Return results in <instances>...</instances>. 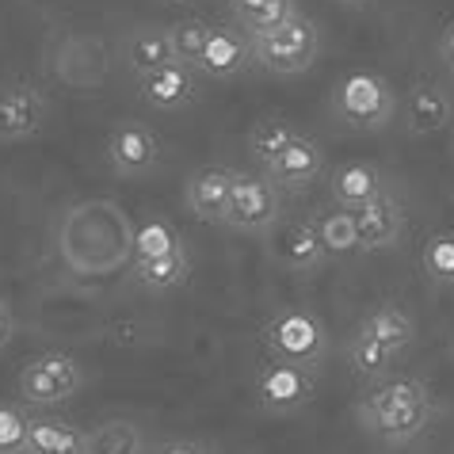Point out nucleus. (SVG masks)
Listing matches in <instances>:
<instances>
[{
    "instance_id": "obj_28",
    "label": "nucleus",
    "mask_w": 454,
    "mask_h": 454,
    "mask_svg": "<svg viewBox=\"0 0 454 454\" xmlns=\"http://www.w3.org/2000/svg\"><path fill=\"white\" fill-rule=\"evenodd\" d=\"M294 134H298V130H294V126H290L283 115H268V119H260V122L248 130V153L256 157L260 165H268V160L279 153V149H283Z\"/></svg>"
},
{
    "instance_id": "obj_20",
    "label": "nucleus",
    "mask_w": 454,
    "mask_h": 454,
    "mask_svg": "<svg viewBox=\"0 0 454 454\" xmlns=\"http://www.w3.org/2000/svg\"><path fill=\"white\" fill-rule=\"evenodd\" d=\"M176 50L168 39V27H137L126 39V66H130L134 77H145L160 66H172Z\"/></svg>"
},
{
    "instance_id": "obj_24",
    "label": "nucleus",
    "mask_w": 454,
    "mask_h": 454,
    "mask_svg": "<svg viewBox=\"0 0 454 454\" xmlns=\"http://www.w3.org/2000/svg\"><path fill=\"white\" fill-rule=\"evenodd\" d=\"M180 248H187V245H184V237H180V230H176L172 222H165V218H145L134 230V237H130V263L172 256V252H180Z\"/></svg>"
},
{
    "instance_id": "obj_14",
    "label": "nucleus",
    "mask_w": 454,
    "mask_h": 454,
    "mask_svg": "<svg viewBox=\"0 0 454 454\" xmlns=\"http://www.w3.org/2000/svg\"><path fill=\"white\" fill-rule=\"evenodd\" d=\"M356 218V237H359V252H382L394 248L405 237V207L397 203L389 192H382L371 203H363L351 210Z\"/></svg>"
},
{
    "instance_id": "obj_9",
    "label": "nucleus",
    "mask_w": 454,
    "mask_h": 454,
    "mask_svg": "<svg viewBox=\"0 0 454 454\" xmlns=\"http://www.w3.org/2000/svg\"><path fill=\"white\" fill-rule=\"evenodd\" d=\"M157 160H160V142L145 122L122 119V122L111 126L107 165L115 176H122V180H142V176H149L157 168Z\"/></svg>"
},
{
    "instance_id": "obj_22",
    "label": "nucleus",
    "mask_w": 454,
    "mask_h": 454,
    "mask_svg": "<svg viewBox=\"0 0 454 454\" xmlns=\"http://www.w3.org/2000/svg\"><path fill=\"white\" fill-rule=\"evenodd\" d=\"M88 454H145V435L126 416H107L88 427Z\"/></svg>"
},
{
    "instance_id": "obj_10",
    "label": "nucleus",
    "mask_w": 454,
    "mask_h": 454,
    "mask_svg": "<svg viewBox=\"0 0 454 454\" xmlns=\"http://www.w3.org/2000/svg\"><path fill=\"white\" fill-rule=\"evenodd\" d=\"M50 104L39 84L31 81H8L0 84V145L27 142L46 126Z\"/></svg>"
},
{
    "instance_id": "obj_26",
    "label": "nucleus",
    "mask_w": 454,
    "mask_h": 454,
    "mask_svg": "<svg viewBox=\"0 0 454 454\" xmlns=\"http://www.w3.org/2000/svg\"><path fill=\"white\" fill-rule=\"evenodd\" d=\"M420 268L435 286H454V230H439L420 248Z\"/></svg>"
},
{
    "instance_id": "obj_16",
    "label": "nucleus",
    "mask_w": 454,
    "mask_h": 454,
    "mask_svg": "<svg viewBox=\"0 0 454 454\" xmlns=\"http://www.w3.org/2000/svg\"><path fill=\"white\" fill-rule=\"evenodd\" d=\"M233 180H237V172L225 168V165L195 168L192 176H187V184H184L187 210H192L199 222H222L225 203H230V192H233Z\"/></svg>"
},
{
    "instance_id": "obj_4",
    "label": "nucleus",
    "mask_w": 454,
    "mask_h": 454,
    "mask_svg": "<svg viewBox=\"0 0 454 454\" xmlns=\"http://www.w3.org/2000/svg\"><path fill=\"white\" fill-rule=\"evenodd\" d=\"M333 115L340 126L359 134L386 130L397 119V92L382 73L374 69H351L333 88Z\"/></svg>"
},
{
    "instance_id": "obj_8",
    "label": "nucleus",
    "mask_w": 454,
    "mask_h": 454,
    "mask_svg": "<svg viewBox=\"0 0 454 454\" xmlns=\"http://www.w3.org/2000/svg\"><path fill=\"white\" fill-rule=\"evenodd\" d=\"M252 389H256V405L268 416H290L306 409L313 394H317V371L294 367V363H283V359H263Z\"/></svg>"
},
{
    "instance_id": "obj_11",
    "label": "nucleus",
    "mask_w": 454,
    "mask_h": 454,
    "mask_svg": "<svg viewBox=\"0 0 454 454\" xmlns=\"http://www.w3.org/2000/svg\"><path fill=\"white\" fill-rule=\"evenodd\" d=\"M397 107H401L405 134H412V137L439 134V130H447V126L454 122V92L435 77L412 81Z\"/></svg>"
},
{
    "instance_id": "obj_29",
    "label": "nucleus",
    "mask_w": 454,
    "mask_h": 454,
    "mask_svg": "<svg viewBox=\"0 0 454 454\" xmlns=\"http://www.w3.org/2000/svg\"><path fill=\"white\" fill-rule=\"evenodd\" d=\"M31 432V416L20 401H0V454H23Z\"/></svg>"
},
{
    "instance_id": "obj_31",
    "label": "nucleus",
    "mask_w": 454,
    "mask_h": 454,
    "mask_svg": "<svg viewBox=\"0 0 454 454\" xmlns=\"http://www.w3.org/2000/svg\"><path fill=\"white\" fill-rule=\"evenodd\" d=\"M439 61H443L447 77L454 81V20L447 23L443 31H439Z\"/></svg>"
},
{
    "instance_id": "obj_21",
    "label": "nucleus",
    "mask_w": 454,
    "mask_h": 454,
    "mask_svg": "<svg viewBox=\"0 0 454 454\" xmlns=\"http://www.w3.org/2000/svg\"><path fill=\"white\" fill-rule=\"evenodd\" d=\"M309 218H313V230H317V237H321L325 256L344 260V256H351V252H359L356 218H351V210H348V207H336V203H333V207L313 210Z\"/></svg>"
},
{
    "instance_id": "obj_27",
    "label": "nucleus",
    "mask_w": 454,
    "mask_h": 454,
    "mask_svg": "<svg viewBox=\"0 0 454 454\" xmlns=\"http://www.w3.org/2000/svg\"><path fill=\"white\" fill-rule=\"evenodd\" d=\"M207 35H210V20H199V16L168 23V39H172V50H176V61L187 66V69H195L199 54H203V46H207Z\"/></svg>"
},
{
    "instance_id": "obj_33",
    "label": "nucleus",
    "mask_w": 454,
    "mask_h": 454,
    "mask_svg": "<svg viewBox=\"0 0 454 454\" xmlns=\"http://www.w3.org/2000/svg\"><path fill=\"white\" fill-rule=\"evenodd\" d=\"M336 4H340V8H348V12H367L374 0H336Z\"/></svg>"
},
{
    "instance_id": "obj_30",
    "label": "nucleus",
    "mask_w": 454,
    "mask_h": 454,
    "mask_svg": "<svg viewBox=\"0 0 454 454\" xmlns=\"http://www.w3.org/2000/svg\"><path fill=\"white\" fill-rule=\"evenodd\" d=\"M153 454H210V447L203 439H165L160 447H153Z\"/></svg>"
},
{
    "instance_id": "obj_7",
    "label": "nucleus",
    "mask_w": 454,
    "mask_h": 454,
    "mask_svg": "<svg viewBox=\"0 0 454 454\" xmlns=\"http://www.w3.org/2000/svg\"><path fill=\"white\" fill-rule=\"evenodd\" d=\"M279 218H283L279 187H275L268 176L237 172L230 203H225V214H222V225H230V230H237V233L263 237V233H271L275 225H279Z\"/></svg>"
},
{
    "instance_id": "obj_23",
    "label": "nucleus",
    "mask_w": 454,
    "mask_h": 454,
    "mask_svg": "<svg viewBox=\"0 0 454 454\" xmlns=\"http://www.w3.org/2000/svg\"><path fill=\"white\" fill-rule=\"evenodd\" d=\"M134 271V283L145 286V290H172V286H184L187 275H192V256L187 248L172 252V256H157V260H137L130 263Z\"/></svg>"
},
{
    "instance_id": "obj_5",
    "label": "nucleus",
    "mask_w": 454,
    "mask_h": 454,
    "mask_svg": "<svg viewBox=\"0 0 454 454\" xmlns=\"http://www.w3.org/2000/svg\"><path fill=\"white\" fill-rule=\"evenodd\" d=\"M260 344L268 351V359H283V363H294V367L317 371V363L333 348V336L313 309L286 306L260 329Z\"/></svg>"
},
{
    "instance_id": "obj_17",
    "label": "nucleus",
    "mask_w": 454,
    "mask_h": 454,
    "mask_svg": "<svg viewBox=\"0 0 454 454\" xmlns=\"http://www.w3.org/2000/svg\"><path fill=\"white\" fill-rule=\"evenodd\" d=\"M137 88H142L145 104L157 107V111H184V107H192L195 96H199L195 69L180 66V61H172V66H160L153 73H145V77H137Z\"/></svg>"
},
{
    "instance_id": "obj_13",
    "label": "nucleus",
    "mask_w": 454,
    "mask_h": 454,
    "mask_svg": "<svg viewBox=\"0 0 454 454\" xmlns=\"http://www.w3.org/2000/svg\"><path fill=\"white\" fill-rule=\"evenodd\" d=\"M321 172H325V149L317 137H306V134H294L279 153L263 165V176H268L279 192H301V187H309Z\"/></svg>"
},
{
    "instance_id": "obj_18",
    "label": "nucleus",
    "mask_w": 454,
    "mask_h": 454,
    "mask_svg": "<svg viewBox=\"0 0 454 454\" xmlns=\"http://www.w3.org/2000/svg\"><path fill=\"white\" fill-rule=\"evenodd\" d=\"M386 192V176L378 165L371 160H348V165H340L333 176H329V195L336 207H348L356 210L363 203H371Z\"/></svg>"
},
{
    "instance_id": "obj_2",
    "label": "nucleus",
    "mask_w": 454,
    "mask_h": 454,
    "mask_svg": "<svg viewBox=\"0 0 454 454\" xmlns=\"http://www.w3.org/2000/svg\"><path fill=\"white\" fill-rule=\"evenodd\" d=\"M416 340V321L401 306H378L356 325L348 340V367L359 382H378L397 367Z\"/></svg>"
},
{
    "instance_id": "obj_3",
    "label": "nucleus",
    "mask_w": 454,
    "mask_h": 454,
    "mask_svg": "<svg viewBox=\"0 0 454 454\" xmlns=\"http://www.w3.org/2000/svg\"><path fill=\"white\" fill-rule=\"evenodd\" d=\"M248 50L252 66H260L271 77H298V73L313 69V61L321 54V27L317 20L294 12L275 27L248 35Z\"/></svg>"
},
{
    "instance_id": "obj_6",
    "label": "nucleus",
    "mask_w": 454,
    "mask_h": 454,
    "mask_svg": "<svg viewBox=\"0 0 454 454\" xmlns=\"http://www.w3.org/2000/svg\"><path fill=\"white\" fill-rule=\"evenodd\" d=\"M81 386H84V371H81L77 359L66 356V351L31 356L20 367V378H16L20 401L23 405H35V409L66 405V401H73L81 394Z\"/></svg>"
},
{
    "instance_id": "obj_25",
    "label": "nucleus",
    "mask_w": 454,
    "mask_h": 454,
    "mask_svg": "<svg viewBox=\"0 0 454 454\" xmlns=\"http://www.w3.org/2000/svg\"><path fill=\"white\" fill-rule=\"evenodd\" d=\"M294 12H298L294 0H230V16L237 23V31L245 35L268 31L286 16H294Z\"/></svg>"
},
{
    "instance_id": "obj_19",
    "label": "nucleus",
    "mask_w": 454,
    "mask_h": 454,
    "mask_svg": "<svg viewBox=\"0 0 454 454\" xmlns=\"http://www.w3.org/2000/svg\"><path fill=\"white\" fill-rule=\"evenodd\" d=\"M23 454H88V427L58 416H31Z\"/></svg>"
},
{
    "instance_id": "obj_15",
    "label": "nucleus",
    "mask_w": 454,
    "mask_h": 454,
    "mask_svg": "<svg viewBox=\"0 0 454 454\" xmlns=\"http://www.w3.org/2000/svg\"><path fill=\"white\" fill-rule=\"evenodd\" d=\"M248 66H252L248 35L237 31V27H218V23H210V35H207L203 54H199L195 73H207L214 81H230L237 73H245Z\"/></svg>"
},
{
    "instance_id": "obj_1",
    "label": "nucleus",
    "mask_w": 454,
    "mask_h": 454,
    "mask_svg": "<svg viewBox=\"0 0 454 454\" xmlns=\"http://www.w3.org/2000/svg\"><path fill=\"white\" fill-rule=\"evenodd\" d=\"M435 416V401L420 378L409 374H386L363 389L356 401V420L367 427V435L382 439L386 447H405Z\"/></svg>"
},
{
    "instance_id": "obj_34",
    "label": "nucleus",
    "mask_w": 454,
    "mask_h": 454,
    "mask_svg": "<svg viewBox=\"0 0 454 454\" xmlns=\"http://www.w3.org/2000/svg\"><path fill=\"white\" fill-rule=\"evenodd\" d=\"M168 4H176V0H168Z\"/></svg>"
},
{
    "instance_id": "obj_12",
    "label": "nucleus",
    "mask_w": 454,
    "mask_h": 454,
    "mask_svg": "<svg viewBox=\"0 0 454 454\" xmlns=\"http://www.w3.org/2000/svg\"><path fill=\"white\" fill-rule=\"evenodd\" d=\"M271 256L283 271L290 275H309L317 271L325 260V248H321V237L313 230V218H279V225L271 230Z\"/></svg>"
},
{
    "instance_id": "obj_32",
    "label": "nucleus",
    "mask_w": 454,
    "mask_h": 454,
    "mask_svg": "<svg viewBox=\"0 0 454 454\" xmlns=\"http://www.w3.org/2000/svg\"><path fill=\"white\" fill-rule=\"evenodd\" d=\"M12 340H16V313H12V306L0 298V351H4Z\"/></svg>"
}]
</instances>
